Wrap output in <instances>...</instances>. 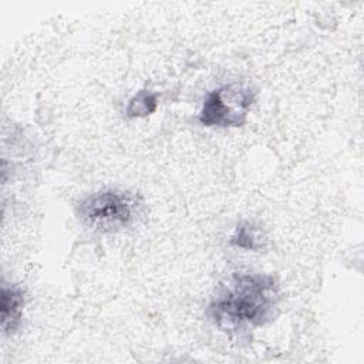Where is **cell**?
Returning a JSON list of instances; mask_svg holds the SVG:
<instances>
[{
	"mask_svg": "<svg viewBox=\"0 0 364 364\" xmlns=\"http://www.w3.org/2000/svg\"><path fill=\"white\" fill-rule=\"evenodd\" d=\"M280 289L266 273H236L212 299L208 313L213 324L229 333L262 327L274 320Z\"/></svg>",
	"mask_w": 364,
	"mask_h": 364,
	"instance_id": "cell-1",
	"label": "cell"
},
{
	"mask_svg": "<svg viewBox=\"0 0 364 364\" xmlns=\"http://www.w3.org/2000/svg\"><path fill=\"white\" fill-rule=\"evenodd\" d=\"M141 210L139 198L124 189H101L90 193L75 209L80 223L100 233H115L132 226Z\"/></svg>",
	"mask_w": 364,
	"mask_h": 364,
	"instance_id": "cell-2",
	"label": "cell"
},
{
	"mask_svg": "<svg viewBox=\"0 0 364 364\" xmlns=\"http://www.w3.org/2000/svg\"><path fill=\"white\" fill-rule=\"evenodd\" d=\"M255 102V92L240 84H228L210 91L203 100L199 122L205 127H240Z\"/></svg>",
	"mask_w": 364,
	"mask_h": 364,
	"instance_id": "cell-3",
	"label": "cell"
},
{
	"mask_svg": "<svg viewBox=\"0 0 364 364\" xmlns=\"http://www.w3.org/2000/svg\"><path fill=\"white\" fill-rule=\"evenodd\" d=\"M24 307V294L18 286L3 283L1 286V330L4 334H13L20 323Z\"/></svg>",
	"mask_w": 364,
	"mask_h": 364,
	"instance_id": "cell-4",
	"label": "cell"
},
{
	"mask_svg": "<svg viewBox=\"0 0 364 364\" xmlns=\"http://www.w3.org/2000/svg\"><path fill=\"white\" fill-rule=\"evenodd\" d=\"M229 243L237 249L260 252L266 247L267 237L257 225L252 222H240L230 235Z\"/></svg>",
	"mask_w": 364,
	"mask_h": 364,
	"instance_id": "cell-5",
	"label": "cell"
},
{
	"mask_svg": "<svg viewBox=\"0 0 364 364\" xmlns=\"http://www.w3.org/2000/svg\"><path fill=\"white\" fill-rule=\"evenodd\" d=\"M156 109V95L151 91L141 90L128 102L127 114L129 117H145Z\"/></svg>",
	"mask_w": 364,
	"mask_h": 364,
	"instance_id": "cell-6",
	"label": "cell"
}]
</instances>
